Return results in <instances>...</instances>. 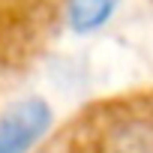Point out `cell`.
<instances>
[{"mask_svg": "<svg viewBox=\"0 0 153 153\" xmlns=\"http://www.w3.org/2000/svg\"><path fill=\"white\" fill-rule=\"evenodd\" d=\"M51 126V108L39 96L18 99L0 114V153H27Z\"/></svg>", "mask_w": 153, "mask_h": 153, "instance_id": "6da1fadb", "label": "cell"}, {"mask_svg": "<svg viewBox=\"0 0 153 153\" xmlns=\"http://www.w3.org/2000/svg\"><path fill=\"white\" fill-rule=\"evenodd\" d=\"M117 9V0H69L66 3V18L69 27L78 33H90L96 27H102L111 12Z\"/></svg>", "mask_w": 153, "mask_h": 153, "instance_id": "7a4b0ae2", "label": "cell"}]
</instances>
